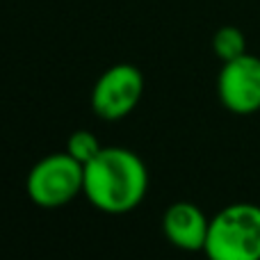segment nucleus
Segmentation results:
<instances>
[{
	"label": "nucleus",
	"instance_id": "obj_8",
	"mask_svg": "<svg viewBox=\"0 0 260 260\" xmlns=\"http://www.w3.org/2000/svg\"><path fill=\"white\" fill-rule=\"evenodd\" d=\"M101 151H103V146H101L99 137H96L91 130H76V133L69 135V139H67V153L73 160L80 162L82 167L94 160Z\"/></svg>",
	"mask_w": 260,
	"mask_h": 260
},
{
	"label": "nucleus",
	"instance_id": "obj_7",
	"mask_svg": "<svg viewBox=\"0 0 260 260\" xmlns=\"http://www.w3.org/2000/svg\"><path fill=\"white\" fill-rule=\"evenodd\" d=\"M212 50L221 62H231V59L240 57L247 53V39L244 32L235 25H224L215 32L212 37Z\"/></svg>",
	"mask_w": 260,
	"mask_h": 260
},
{
	"label": "nucleus",
	"instance_id": "obj_4",
	"mask_svg": "<svg viewBox=\"0 0 260 260\" xmlns=\"http://www.w3.org/2000/svg\"><path fill=\"white\" fill-rule=\"evenodd\" d=\"M144 94V76L133 64H114L91 89V110L105 121L128 117Z\"/></svg>",
	"mask_w": 260,
	"mask_h": 260
},
{
	"label": "nucleus",
	"instance_id": "obj_3",
	"mask_svg": "<svg viewBox=\"0 0 260 260\" xmlns=\"http://www.w3.org/2000/svg\"><path fill=\"white\" fill-rule=\"evenodd\" d=\"M85 187V167L67 151L41 157L30 169L25 192L41 208H62L71 203Z\"/></svg>",
	"mask_w": 260,
	"mask_h": 260
},
{
	"label": "nucleus",
	"instance_id": "obj_5",
	"mask_svg": "<svg viewBox=\"0 0 260 260\" xmlns=\"http://www.w3.org/2000/svg\"><path fill=\"white\" fill-rule=\"evenodd\" d=\"M217 94L229 112L253 114L260 110V57L240 55L224 62L217 78Z\"/></svg>",
	"mask_w": 260,
	"mask_h": 260
},
{
	"label": "nucleus",
	"instance_id": "obj_1",
	"mask_svg": "<svg viewBox=\"0 0 260 260\" xmlns=\"http://www.w3.org/2000/svg\"><path fill=\"white\" fill-rule=\"evenodd\" d=\"M148 171L137 153L121 146H105L85 165L82 194L105 215H126L144 201Z\"/></svg>",
	"mask_w": 260,
	"mask_h": 260
},
{
	"label": "nucleus",
	"instance_id": "obj_6",
	"mask_svg": "<svg viewBox=\"0 0 260 260\" xmlns=\"http://www.w3.org/2000/svg\"><path fill=\"white\" fill-rule=\"evenodd\" d=\"M208 229H210V219L203 215L201 208L189 201L171 203L162 217L165 238L183 251H203Z\"/></svg>",
	"mask_w": 260,
	"mask_h": 260
},
{
	"label": "nucleus",
	"instance_id": "obj_2",
	"mask_svg": "<svg viewBox=\"0 0 260 260\" xmlns=\"http://www.w3.org/2000/svg\"><path fill=\"white\" fill-rule=\"evenodd\" d=\"M208 260H260V206L233 203L210 219Z\"/></svg>",
	"mask_w": 260,
	"mask_h": 260
}]
</instances>
